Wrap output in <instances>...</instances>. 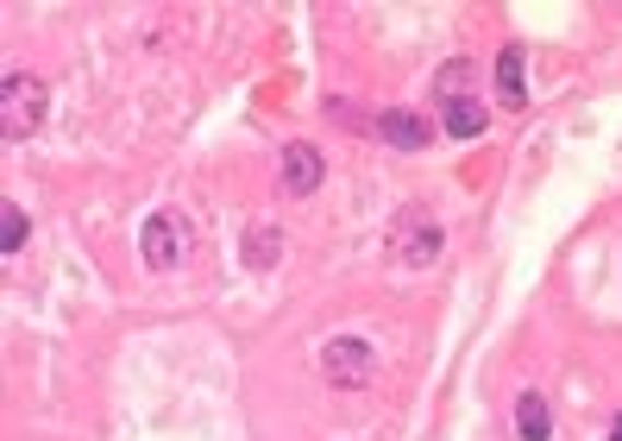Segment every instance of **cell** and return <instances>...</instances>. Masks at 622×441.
Listing matches in <instances>:
<instances>
[{
  "label": "cell",
  "instance_id": "6da1fadb",
  "mask_svg": "<svg viewBox=\"0 0 622 441\" xmlns=\"http://www.w3.org/2000/svg\"><path fill=\"white\" fill-rule=\"evenodd\" d=\"M384 246H390V259H397V265H434V259H441V221H434L422 202H409V208L390 214Z\"/></svg>",
  "mask_w": 622,
  "mask_h": 441
},
{
  "label": "cell",
  "instance_id": "7a4b0ae2",
  "mask_svg": "<svg viewBox=\"0 0 622 441\" xmlns=\"http://www.w3.org/2000/svg\"><path fill=\"white\" fill-rule=\"evenodd\" d=\"M45 102H50V89L38 77H7V89H0V132L7 139H32L45 127Z\"/></svg>",
  "mask_w": 622,
  "mask_h": 441
},
{
  "label": "cell",
  "instance_id": "3957f363",
  "mask_svg": "<svg viewBox=\"0 0 622 441\" xmlns=\"http://www.w3.org/2000/svg\"><path fill=\"white\" fill-rule=\"evenodd\" d=\"M139 246H145V265L151 271H171V265L189 259V246H196V228H189V214H176V208H157L145 221V234H139Z\"/></svg>",
  "mask_w": 622,
  "mask_h": 441
},
{
  "label": "cell",
  "instance_id": "277c9868",
  "mask_svg": "<svg viewBox=\"0 0 622 441\" xmlns=\"http://www.w3.org/2000/svg\"><path fill=\"white\" fill-rule=\"evenodd\" d=\"M321 379H327L333 391H359V385H372V379H377V353L365 347V340H352V335L327 340V347H321Z\"/></svg>",
  "mask_w": 622,
  "mask_h": 441
},
{
  "label": "cell",
  "instance_id": "5b68a950",
  "mask_svg": "<svg viewBox=\"0 0 622 441\" xmlns=\"http://www.w3.org/2000/svg\"><path fill=\"white\" fill-rule=\"evenodd\" d=\"M321 152L308 146V139H296V146H283V164H277V183H283V196H315L321 189Z\"/></svg>",
  "mask_w": 622,
  "mask_h": 441
},
{
  "label": "cell",
  "instance_id": "8992f818",
  "mask_svg": "<svg viewBox=\"0 0 622 441\" xmlns=\"http://www.w3.org/2000/svg\"><path fill=\"white\" fill-rule=\"evenodd\" d=\"M377 132H384L390 146H402V152H422L427 139H434V127H427L422 114H409V107H384V114H377Z\"/></svg>",
  "mask_w": 622,
  "mask_h": 441
},
{
  "label": "cell",
  "instance_id": "52a82bcc",
  "mask_svg": "<svg viewBox=\"0 0 622 441\" xmlns=\"http://www.w3.org/2000/svg\"><path fill=\"white\" fill-rule=\"evenodd\" d=\"M516 429H523V441H548L553 436V416H548V397H541V391H523V404H516Z\"/></svg>",
  "mask_w": 622,
  "mask_h": 441
},
{
  "label": "cell",
  "instance_id": "ba28073f",
  "mask_svg": "<svg viewBox=\"0 0 622 441\" xmlns=\"http://www.w3.org/2000/svg\"><path fill=\"white\" fill-rule=\"evenodd\" d=\"M441 120H447V132H459V139H472V132H484V120H491V114H484V102H472V95H459V102H447V114H441Z\"/></svg>",
  "mask_w": 622,
  "mask_h": 441
},
{
  "label": "cell",
  "instance_id": "9c48e42d",
  "mask_svg": "<svg viewBox=\"0 0 622 441\" xmlns=\"http://www.w3.org/2000/svg\"><path fill=\"white\" fill-rule=\"evenodd\" d=\"M497 102L503 107H523V51H516V45L497 57Z\"/></svg>",
  "mask_w": 622,
  "mask_h": 441
},
{
  "label": "cell",
  "instance_id": "30bf717a",
  "mask_svg": "<svg viewBox=\"0 0 622 441\" xmlns=\"http://www.w3.org/2000/svg\"><path fill=\"white\" fill-rule=\"evenodd\" d=\"M0 246H7V253H20L25 246V214L13 202H7V228H0Z\"/></svg>",
  "mask_w": 622,
  "mask_h": 441
},
{
  "label": "cell",
  "instance_id": "8fae6325",
  "mask_svg": "<svg viewBox=\"0 0 622 441\" xmlns=\"http://www.w3.org/2000/svg\"><path fill=\"white\" fill-rule=\"evenodd\" d=\"M466 82H472V63L459 57V63H447V77H441V95H447V102H459V89H466Z\"/></svg>",
  "mask_w": 622,
  "mask_h": 441
},
{
  "label": "cell",
  "instance_id": "7c38bea8",
  "mask_svg": "<svg viewBox=\"0 0 622 441\" xmlns=\"http://www.w3.org/2000/svg\"><path fill=\"white\" fill-rule=\"evenodd\" d=\"M617 441H622V422H617Z\"/></svg>",
  "mask_w": 622,
  "mask_h": 441
}]
</instances>
